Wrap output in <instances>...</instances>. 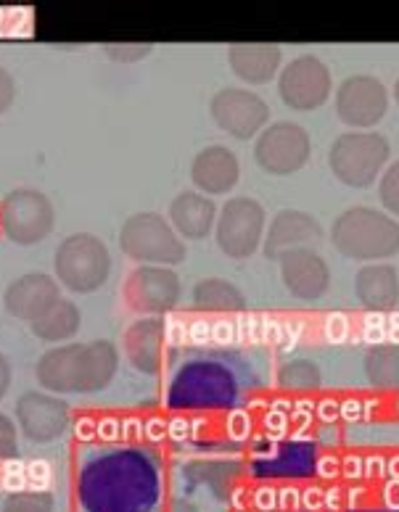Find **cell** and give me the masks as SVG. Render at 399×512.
Returning <instances> with one entry per match:
<instances>
[{
  "mask_svg": "<svg viewBox=\"0 0 399 512\" xmlns=\"http://www.w3.org/2000/svg\"><path fill=\"white\" fill-rule=\"evenodd\" d=\"M333 246L349 259H386L399 251V225L376 209H349L333 225Z\"/></svg>",
  "mask_w": 399,
  "mask_h": 512,
  "instance_id": "1",
  "label": "cell"
},
{
  "mask_svg": "<svg viewBox=\"0 0 399 512\" xmlns=\"http://www.w3.org/2000/svg\"><path fill=\"white\" fill-rule=\"evenodd\" d=\"M386 159H389V143L373 132L341 135L331 148L333 175L352 188H365L373 183Z\"/></svg>",
  "mask_w": 399,
  "mask_h": 512,
  "instance_id": "2",
  "label": "cell"
},
{
  "mask_svg": "<svg viewBox=\"0 0 399 512\" xmlns=\"http://www.w3.org/2000/svg\"><path fill=\"white\" fill-rule=\"evenodd\" d=\"M56 275L67 288L80 293L96 291L109 275V254L93 235H72L59 246Z\"/></svg>",
  "mask_w": 399,
  "mask_h": 512,
  "instance_id": "3",
  "label": "cell"
},
{
  "mask_svg": "<svg viewBox=\"0 0 399 512\" xmlns=\"http://www.w3.org/2000/svg\"><path fill=\"white\" fill-rule=\"evenodd\" d=\"M122 249L141 262L178 264L185 256L183 243L156 214H135L127 220L122 227Z\"/></svg>",
  "mask_w": 399,
  "mask_h": 512,
  "instance_id": "4",
  "label": "cell"
},
{
  "mask_svg": "<svg viewBox=\"0 0 399 512\" xmlns=\"http://www.w3.org/2000/svg\"><path fill=\"white\" fill-rule=\"evenodd\" d=\"M265 227V212L252 198H233L225 204L217 225V243L233 259H246L252 256L262 238Z\"/></svg>",
  "mask_w": 399,
  "mask_h": 512,
  "instance_id": "5",
  "label": "cell"
},
{
  "mask_svg": "<svg viewBox=\"0 0 399 512\" xmlns=\"http://www.w3.org/2000/svg\"><path fill=\"white\" fill-rule=\"evenodd\" d=\"M0 222L11 241L37 243L53 230V206L37 191H16L3 201Z\"/></svg>",
  "mask_w": 399,
  "mask_h": 512,
  "instance_id": "6",
  "label": "cell"
},
{
  "mask_svg": "<svg viewBox=\"0 0 399 512\" xmlns=\"http://www.w3.org/2000/svg\"><path fill=\"white\" fill-rule=\"evenodd\" d=\"M254 154H257L259 167L267 169L270 175H291L310 159V138L299 125L278 122L262 132Z\"/></svg>",
  "mask_w": 399,
  "mask_h": 512,
  "instance_id": "7",
  "label": "cell"
},
{
  "mask_svg": "<svg viewBox=\"0 0 399 512\" xmlns=\"http://www.w3.org/2000/svg\"><path fill=\"white\" fill-rule=\"evenodd\" d=\"M278 90L291 109H318L320 103L328 101V93H331V72L315 56H299L283 69Z\"/></svg>",
  "mask_w": 399,
  "mask_h": 512,
  "instance_id": "8",
  "label": "cell"
},
{
  "mask_svg": "<svg viewBox=\"0 0 399 512\" xmlns=\"http://www.w3.org/2000/svg\"><path fill=\"white\" fill-rule=\"evenodd\" d=\"M212 117L225 132L233 138H252L254 132L262 130V125L270 117L267 103L249 90L228 88L212 98Z\"/></svg>",
  "mask_w": 399,
  "mask_h": 512,
  "instance_id": "9",
  "label": "cell"
},
{
  "mask_svg": "<svg viewBox=\"0 0 399 512\" xmlns=\"http://www.w3.org/2000/svg\"><path fill=\"white\" fill-rule=\"evenodd\" d=\"M389 98L376 77H352L341 82L336 93L339 117L352 127H370L386 114Z\"/></svg>",
  "mask_w": 399,
  "mask_h": 512,
  "instance_id": "10",
  "label": "cell"
},
{
  "mask_svg": "<svg viewBox=\"0 0 399 512\" xmlns=\"http://www.w3.org/2000/svg\"><path fill=\"white\" fill-rule=\"evenodd\" d=\"M16 417L30 441H53L67 431V404L45 394H24L16 404Z\"/></svg>",
  "mask_w": 399,
  "mask_h": 512,
  "instance_id": "11",
  "label": "cell"
},
{
  "mask_svg": "<svg viewBox=\"0 0 399 512\" xmlns=\"http://www.w3.org/2000/svg\"><path fill=\"white\" fill-rule=\"evenodd\" d=\"M180 296V283L170 270L141 267L127 280V299L143 312H167Z\"/></svg>",
  "mask_w": 399,
  "mask_h": 512,
  "instance_id": "12",
  "label": "cell"
},
{
  "mask_svg": "<svg viewBox=\"0 0 399 512\" xmlns=\"http://www.w3.org/2000/svg\"><path fill=\"white\" fill-rule=\"evenodd\" d=\"M281 275L286 288L299 299H318L326 293L331 280L326 262L310 249H294L283 254Z\"/></svg>",
  "mask_w": 399,
  "mask_h": 512,
  "instance_id": "13",
  "label": "cell"
},
{
  "mask_svg": "<svg viewBox=\"0 0 399 512\" xmlns=\"http://www.w3.org/2000/svg\"><path fill=\"white\" fill-rule=\"evenodd\" d=\"M53 301H59V291H56V283L43 272L24 275L6 291V309L22 320H37Z\"/></svg>",
  "mask_w": 399,
  "mask_h": 512,
  "instance_id": "14",
  "label": "cell"
},
{
  "mask_svg": "<svg viewBox=\"0 0 399 512\" xmlns=\"http://www.w3.org/2000/svg\"><path fill=\"white\" fill-rule=\"evenodd\" d=\"M320 238L318 222L312 220L310 214L294 212V209H286L273 220L270 225V235H267L265 251L267 256H278L281 251H294L296 246L304 249L302 243H315Z\"/></svg>",
  "mask_w": 399,
  "mask_h": 512,
  "instance_id": "15",
  "label": "cell"
},
{
  "mask_svg": "<svg viewBox=\"0 0 399 512\" xmlns=\"http://www.w3.org/2000/svg\"><path fill=\"white\" fill-rule=\"evenodd\" d=\"M238 180V161L228 148L209 146L193 161V183L207 193H228Z\"/></svg>",
  "mask_w": 399,
  "mask_h": 512,
  "instance_id": "16",
  "label": "cell"
},
{
  "mask_svg": "<svg viewBox=\"0 0 399 512\" xmlns=\"http://www.w3.org/2000/svg\"><path fill=\"white\" fill-rule=\"evenodd\" d=\"M357 299L363 301L370 312L394 309L399 299V280L389 264H370L357 275Z\"/></svg>",
  "mask_w": 399,
  "mask_h": 512,
  "instance_id": "17",
  "label": "cell"
},
{
  "mask_svg": "<svg viewBox=\"0 0 399 512\" xmlns=\"http://www.w3.org/2000/svg\"><path fill=\"white\" fill-rule=\"evenodd\" d=\"M281 64L278 45H230V66L246 82H267Z\"/></svg>",
  "mask_w": 399,
  "mask_h": 512,
  "instance_id": "18",
  "label": "cell"
},
{
  "mask_svg": "<svg viewBox=\"0 0 399 512\" xmlns=\"http://www.w3.org/2000/svg\"><path fill=\"white\" fill-rule=\"evenodd\" d=\"M117 370V352L109 341L80 346V362H77V391H98L111 381Z\"/></svg>",
  "mask_w": 399,
  "mask_h": 512,
  "instance_id": "19",
  "label": "cell"
},
{
  "mask_svg": "<svg viewBox=\"0 0 399 512\" xmlns=\"http://www.w3.org/2000/svg\"><path fill=\"white\" fill-rule=\"evenodd\" d=\"M170 217L185 238H204L215 222V204L199 193H183L172 201Z\"/></svg>",
  "mask_w": 399,
  "mask_h": 512,
  "instance_id": "20",
  "label": "cell"
},
{
  "mask_svg": "<svg viewBox=\"0 0 399 512\" xmlns=\"http://www.w3.org/2000/svg\"><path fill=\"white\" fill-rule=\"evenodd\" d=\"M77 362H80V346L53 349L40 359L37 378L51 391H77Z\"/></svg>",
  "mask_w": 399,
  "mask_h": 512,
  "instance_id": "21",
  "label": "cell"
},
{
  "mask_svg": "<svg viewBox=\"0 0 399 512\" xmlns=\"http://www.w3.org/2000/svg\"><path fill=\"white\" fill-rule=\"evenodd\" d=\"M77 328H80V312L64 299L53 301L43 315L32 320V330L45 341H64V338L74 336Z\"/></svg>",
  "mask_w": 399,
  "mask_h": 512,
  "instance_id": "22",
  "label": "cell"
},
{
  "mask_svg": "<svg viewBox=\"0 0 399 512\" xmlns=\"http://www.w3.org/2000/svg\"><path fill=\"white\" fill-rule=\"evenodd\" d=\"M193 304L207 312H241L246 307L244 293L236 286H230L228 280H204L193 291Z\"/></svg>",
  "mask_w": 399,
  "mask_h": 512,
  "instance_id": "23",
  "label": "cell"
},
{
  "mask_svg": "<svg viewBox=\"0 0 399 512\" xmlns=\"http://www.w3.org/2000/svg\"><path fill=\"white\" fill-rule=\"evenodd\" d=\"M159 325L156 320H146L135 325L127 333V354L133 359L135 367H141L146 373H154L159 362Z\"/></svg>",
  "mask_w": 399,
  "mask_h": 512,
  "instance_id": "24",
  "label": "cell"
},
{
  "mask_svg": "<svg viewBox=\"0 0 399 512\" xmlns=\"http://www.w3.org/2000/svg\"><path fill=\"white\" fill-rule=\"evenodd\" d=\"M365 370L373 386L399 388V346H376L365 359Z\"/></svg>",
  "mask_w": 399,
  "mask_h": 512,
  "instance_id": "25",
  "label": "cell"
},
{
  "mask_svg": "<svg viewBox=\"0 0 399 512\" xmlns=\"http://www.w3.org/2000/svg\"><path fill=\"white\" fill-rule=\"evenodd\" d=\"M278 381L291 391H310V388L320 386V370L312 362H291V365L283 367Z\"/></svg>",
  "mask_w": 399,
  "mask_h": 512,
  "instance_id": "26",
  "label": "cell"
},
{
  "mask_svg": "<svg viewBox=\"0 0 399 512\" xmlns=\"http://www.w3.org/2000/svg\"><path fill=\"white\" fill-rule=\"evenodd\" d=\"M0 512H53V497L45 491H16Z\"/></svg>",
  "mask_w": 399,
  "mask_h": 512,
  "instance_id": "27",
  "label": "cell"
},
{
  "mask_svg": "<svg viewBox=\"0 0 399 512\" xmlns=\"http://www.w3.org/2000/svg\"><path fill=\"white\" fill-rule=\"evenodd\" d=\"M381 201H384L386 209L399 214V161L392 164V169L381 180Z\"/></svg>",
  "mask_w": 399,
  "mask_h": 512,
  "instance_id": "28",
  "label": "cell"
},
{
  "mask_svg": "<svg viewBox=\"0 0 399 512\" xmlns=\"http://www.w3.org/2000/svg\"><path fill=\"white\" fill-rule=\"evenodd\" d=\"M16 452V428L6 415H0V460L14 457Z\"/></svg>",
  "mask_w": 399,
  "mask_h": 512,
  "instance_id": "29",
  "label": "cell"
},
{
  "mask_svg": "<svg viewBox=\"0 0 399 512\" xmlns=\"http://www.w3.org/2000/svg\"><path fill=\"white\" fill-rule=\"evenodd\" d=\"M326 333H328V338H331L333 344H341V341H344V338L349 336L347 317L341 315V312H333V315H328Z\"/></svg>",
  "mask_w": 399,
  "mask_h": 512,
  "instance_id": "30",
  "label": "cell"
},
{
  "mask_svg": "<svg viewBox=\"0 0 399 512\" xmlns=\"http://www.w3.org/2000/svg\"><path fill=\"white\" fill-rule=\"evenodd\" d=\"M386 336V317L381 312H370L365 317V338H368L370 344H378L381 338Z\"/></svg>",
  "mask_w": 399,
  "mask_h": 512,
  "instance_id": "31",
  "label": "cell"
},
{
  "mask_svg": "<svg viewBox=\"0 0 399 512\" xmlns=\"http://www.w3.org/2000/svg\"><path fill=\"white\" fill-rule=\"evenodd\" d=\"M249 428H252V423H249V415H246V412H233V415H230V420H228V433L230 436H233V439H246V436H249Z\"/></svg>",
  "mask_w": 399,
  "mask_h": 512,
  "instance_id": "32",
  "label": "cell"
},
{
  "mask_svg": "<svg viewBox=\"0 0 399 512\" xmlns=\"http://www.w3.org/2000/svg\"><path fill=\"white\" fill-rule=\"evenodd\" d=\"M106 51L114 59H141L148 53V45H109Z\"/></svg>",
  "mask_w": 399,
  "mask_h": 512,
  "instance_id": "33",
  "label": "cell"
},
{
  "mask_svg": "<svg viewBox=\"0 0 399 512\" xmlns=\"http://www.w3.org/2000/svg\"><path fill=\"white\" fill-rule=\"evenodd\" d=\"M254 507H257V510L273 512L275 507H278V491H273L270 486H265V489H257L254 491Z\"/></svg>",
  "mask_w": 399,
  "mask_h": 512,
  "instance_id": "34",
  "label": "cell"
},
{
  "mask_svg": "<svg viewBox=\"0 0 399 512\" xmlns=\"http://www.w3.org/2000/svg\"><path fill=\"white\" fill-rule=\"evenodd\" d=\"M14 103V80L6 69H0V114Z\"/></svg>",
  "mask_w": 399,
  "mask_h": 512,
  "instance_id": "35",
  "label": "cell"
},
{
  "mask_svg": "<svg viewBox=\"0 0 399 512\" xmlns=\"http://www.w3.org/2000/svg\"><path fill=\"white\" fill-rule=\"evenodd\" d=\"M339 470H341V465H339V460L333 457V454H328V457H320L318 460V476L320 478H336L339 476Z\"/></svg>",
  "mask_w": 399,
  "mask_h": 512,
  "instance_id": "36",
  "label": "cell"
},
{
  "mask_svg": "<svg viewBox=\"0 0 399 512\" xmlns=\"http://www.w3.org/2000/svg\"><path fill=\"white\" fill-rule=\"evenodd\" d=\"M363 476H368V478L386 476V460H384V457H368V460L363 462Z\"/></svg>",
  "mask_w": 399,
  "mask_h": 512,
  "instance_id": "37",
  "label": "cell"
},
{
  "mask_svg": "<svg viewBox=\"0 0 399 512\" xmlns=\"http://www.w3.org/2000/svg\"><path fill=\"white\" fill-rule=\"evenodd\" d=\"M188 338H191L193 344H207L209 338H212V328H209V322H204V320L193 322Z\"/></svg>",
  "mask_w": 399,
  "mask_h": 512,
  "instance_id": "38",
  "label": "cell"
},
{
  "mask_svg": "<svg viewBox=\"0 0 399 512\" xmlns=\"http://www.w3.org/2000/svg\"><path fill=\"white\" fill-rule=\"evenodd\" d=\"M278 505L286 507V510H299L302 507V497L296 489H281L278 491Z\"/></svg>",
  "mask_w": 399,
  "mask_h": 512,
  "instance_id": "39",
  "label": "cell"
},
{
  "mask_svg": "<svg viewBox=\"0 0 399 512\" xmlns=\"http://www.w3.org/2000/svg\"><path fill=\"white\" fill-rule=\"evenodd\" d=\"M341 473L347 478H360L363 476V460H360L357 454H352V457H347L344 465H341Z\"/></svg>",
  "mask_w": 399,
  "mask_h": 512,
  "instance_id": "40",
  "label": "cell"
},
{
  "mask_svg": "<svg viewBox=\"0 0 399 512\" xmlns=\"http://www.w3.org/2000/svg\"><path fill=\"white\" fill-rule=\"evenodd\" d=\"M212 338L217 344H230L233 341V322H217L212 328Z\"/></svg>",
  "mask_w": 399,
  "mask_h": 512,
  "instance_id": "41",
  "label": "cell"
},
{
  "mask_svg": "<svg viewBox=\"0 0 399 512\" xmlns=\"http://www.w3.org/2000/svg\"><path fill=\"white\" fill-rule=\"evenodd\" d=\"M339 415L344 417V420H357V417H363V402L352 399V402L339 404Z\"/></svg>",
  "mask_w": 399,
  "mask_h": 512,
  "instance_id": "42",
  "label": "cell"
},
{
  "mask_svg": "<svg viewBox=\"0 0 399 512\" xmlns=\"http://www.w3.org/2000/svg\"><path fill=\"white\" fill-rule=\"evenodd\" d=\"M281 338H283L281 322L273 320V317H265V341H270V344H278Z\"/></svg>",
  "mask_w": 399,
  "mask_h": 512,
  "instance_id": "43",
  "label": "cell"
},
{
  "mask_svg": "<svg viewBox=\"0 0 399 512\" xmlns=\"http://www.w3.org/2000/svg\"><path fill=\"white\" fill-rule=\"evenodd\" d=\"M265 423H267V428H270V431H273V433H283V431H286V412L275 407V410L270 412V415H267Z\"/></svg>",
  "mask_w": 399,
  "mask_h": 512,
  "instance_id": "44",
  "label": "cell"
},
{
  "mask_svg": "<svg viewBox=\"0 0 399 512\" xmlns=\"http://www.w3.org/2000/svg\"><path fill=\"white\" fill-rule=\"evenodd\" d=\"M384 499H386V505L392 507V510H399V478H392V481L386 483Z\"/></svg>",
  "mask_w": 399,
  "mask_h": 512,
  "instance_id": "45",
  "label": "cell"
},
{
  "mask_svg": "<svg viewBox=\"0 0 399 512\" xmlns=\"http://www.w3.org/2000/svg\"><path fill=\"white\" fill-rule=\"evenodd\" d=\"M318 415H320V420H336V417H339V404L333 402V399H326V402H320L318 404Z\"/></svg>",
  "mask_w": 399,
  "mask_h": 512,
  "instance_id": "46",
  "label": "cell"
},
{
  "mask_svg": "<svg viewBox=\"0 0 399 512\" xmlns=\"http://www.w3.org/2000/svg\"><path fill=\"white\" fill-rule=\"evenodd\" d=\"M30 478L37 486H45V481H48V462H32Z\"/></svg>",
  "mask_w": 399,
  "mask_h": 512,
  "instance_id": "47",
  "label": "cell"
},
{
  "mask_svg": "<svg viewBox=\"0 0 399 512\" xmlns=\"http://www.w3.org/2000/svg\"><path fill=\"white\" fill-rule=\"evenodd\" d=\"M8 383H11V367H8L6 357L0 354V396L6 394Z\"/></svg>",
  "mask_w": 399,
  "mask_h": 512,
  "instance_id": "48",
  "label": "cell"
},
{
  "mask_svg": "<svg viewBox=\"0 0 399 512\" xmlns=\"http://www.w3.org/2000/svg\"><path fill=\"white\" fill-rule=\"evenodd\" d=\"M170 433H172V439H185V433H188V423H185V420H172Z\"/></svg>",
  "mask_w": 399,
  "mask_h": 512,
  "instance_id": "49",
  "label": "cell"
},
{
  "mask_svg": "<svg viewBox=\"0 0 399 512\" xmlns=\"http://www.w3.org/2000/svg\"><path fill=\"white\" fill-rule=\"evenodd\" d=\"M302 502L307 507H310V510H315V507H320V491L318 489H310L307 491V494H304L302 497Z\"/></svg>",
  "mask_w": 399,
  "mask_h": 512,
  "instance_id": "50",
  "label": "cell"
},
{
  "mask_svg": "<svg viewBox=\"0 0 399 512\" xmlns=\"http://www.w3.org/2000/svg\"><path fill=\"white\" fill-rule=\"evenodd\" d=\"M170 512H199V510H196V507H193L191 502H185V499H178V502H175V505L170 507Z\"/></svg>",
  "mask_w": 399,
  "mask_h": 512,
  "instance_id": "51",
  "label": "cell"
},
{
  "mask_svg": "<svg viewBox=\"0 0 399 512\" xmlns=\"http://www.w3.org/2000/svg\"><path fill=\"white\" fill-rule=\"evenodd\" d=\"M386 473H389L392 478H399V454L386 462Z\"/></svg>",
  "mask_w": 399,
  "mask_h": 512,
  "instance_id": "52",
  "label": "cell"
},
{
  "mask_svg": "<svg viewBox=\"0 0 399 512\" xmlns=\"http://www.w3.org/2000/svg\"><path fill=\"white\" fill-rule=\"evenodd\" d=\"M101 436H104V439H114V423H111V420H104V423H101Z\"/></svg>",
  "mask_w": 399,
  "mask_h": 512,
  "instance_id": "53",
  "label": "cell"
},
{
  "mask_svg": "<svg viewBox=\"0 0 399 512\" xmlns=\"http://www.w3.org/2000/svg\"><path fill=\"white\" fill-rule=\"evenodd\" d=\"M148 433H151V439H159V436H162V423H156V420H154V423H151V431H148Z\"/></svg>",
  "mask_w": 399,
  "mask_h": 512,
  "instance_id": "54",
  "label": "cell"
},
{
  "mask_svg": "<svg viewBox=\"0 0 399 512\" xmlns=\"http://www.w3.org/2000/svg\"><path fill=\"white\" fill-rule=\"evenodd\" d=\"M389 330H399V312H392V317H389Z\"/></svg>",
  "mask_w": 399,
  "mask_h": 512,
  "instance_id": "55",
  "label": "cell"
},
{
  "mask_svg": "<svg viewBox=\"0 0 399 512\" xmlns=\"http://www.w3.org/2000/svg\"><path fill=\"white\" fill-rule=\"evenodd\" d=\"M394 98L399 101V80H397V85H394Z\"/></svg>",
  "mask_w": 399,
  "mask_h": 512,
  "instance_id": "56",
  "label": "cell"
}]
</instances>
